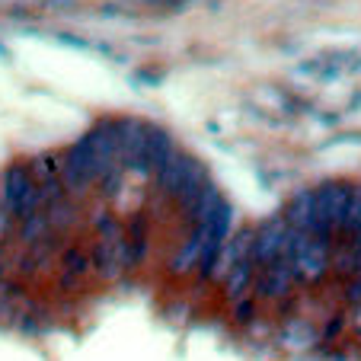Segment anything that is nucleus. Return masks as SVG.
Here are the masks:
<instances>
[{"instance_id":"nucleus-11","label":"nucleus","mask_w":361,"mask_h":361,"mask_svg":"<svg viewBox=\"0 0 361 361\" xmlns=\"http://www.w3.org/2000/svg\"><path fill=\"white\" fill-rule=\"evenodd\" d=\"M48 237H51V224H48V214L45 212H39V214H32V218L20 221V240L26 246H39V243H45Z\"/></svg>"},{"instance_id":"nucleus-9","label":"nucleus","mask_w":361,"mask_h":361,"mask_svg":"<svg viewBox=\"0 0 361 361\" xmlns=\"http://www.w3.org/2000/svg\"><path fill=\"white\" fill-rule=\"evenodd\" d=\"M189 160L185 154H173V160L164 166V170L157 173V185L164 195H179V189H183V179H185V170H189Z\"/></svg>"},{"instance_id":"nucleus-2","label":"nucleus","mask_w":361,"mask_h":361,"mask_svg":"<svg viewBox=\"0 0 361 361\" xmlns=\"http://www.w3.org/2000/svg\"><path fill=\"white\" fill-rule=\"evenodd\" d=\"M288 233H291V227H288V221L281 218H272L266 221V224L256 231V240H252V252L250 259L256 262V266H269V262H275L279 256H285L288 250Z\"/></svg>"},{"instance_id":"nucleus-3","label":"nucleus","mask_w":361,"mask_h":361,"mask_svg":"<svg viewBox=\"0 0 361 361\" xmlns=\"http://www.w3.org/2000/svg\"><path fill=\"white\" fill-rule=\"evenodd\" d=\"M294 266L288 256H279L275 262L259 269V279H256V298L262 300H279V298H288L291 294V285H294Z\"/></svg>"},{"instance_id":"nucleus-5","label":"nucleus","mask_w":361,"mask_h":361,"mask_svg":"<svg viewBox=\"0 0 361 361\" xmlns=\"http://www.w3.org/2000/svg\"><path fill=\"white\" fill-rule=\"evenodd\" d=\"M281 218H285L288 227H294V231H310V224H314V218H317V189H300L298 195L288 202Z\"/></svg>"},{"instance_id":"nucleus-1","label":"nucleus","mask_w":361,"mask_h":361,"mask_svg":"<svg viewBox=\"0 0 361 361\" xmlns=\"http://www.w3.org/2000/svg\"><path fill=\"white\" fill-rule=\"evenodd\" d=\"M329 250H333V243H323V240L310 237L307 231H294L291 227L285 256L291 259V266H294V279L304 281V285L307 281L323 279L326 269L333 266V262H329Z\"/></svg>"},{"instance_id":"nucleus-14","label":"nucleus","mask_w":361,"mask_h":361,"mask_svg":"<svg viewBox=\"0 0 361 361\" xmlns=\"http://www.w3.org/2000/svg\"><path fill=\"white\" fill-rule=\"evenodd\" d=\"M252 317H256V300H252V298L237 300V307H233V320H237V323H250Z\"/></svg>"},{"instance_id":"nucleus-6","label":"nucleus","mask_w":361,"mask_h":361,"mask_svg":"<svg viewBox=\"0 0 361 361\" xmlns=\"http://www.w3.org/2000/svg\"><path fill=\"white\" fill-rule=\"evenodd\" d=\"M204 237H208V224L192 227L189 240H185L183 250H179L176 256H173V262H170V272L173 275H185V272H192V269H198V256H202Z\"/></svg>"},{"instance_id":"nucleus-16","label":"nucleus","mask_w":361,"mask_h":361,"mask_svg":"<svg viewBox=\"0 0 361 361\" xmlns=\"http://www.w3.org/2000/svg\"><path fill=\"white\" fill-rule=\"evenodd\" d=\"M339 333H342V317H336V320L326 323V329H323V339H336Z\"/></svg>"},{"instance_id":"nucleus-4","label":"nucleus","mask_w":361,"mask_h":361,"mask_svg":"<svg viewBox=\"0 0 361 361\" xmlns=\"http://www.w3.org/2000/svg\"><path fill=\"white\" fill-rule=\"evenodd\" d=\"M35 179H32V170L23 164H13L7 173H4V208H7L10 214L20 208L23 198H29L35 192Z\"/></svg>"},{"instance_id":"nucleus-22","label":"nucleus","mask_w":361,"mask_h":361,"mask_svg":"<svg viewBox=\"0 0 361 361\" xmlns=\"http://www.w3.org/2000/svg\"><path fill=\"white\" fill-rule=\"evenodd\" d=\"M0 275H4V252H0Z\"/></svg>"},{"instance_id":"nucleus-10","label":"nucleus","mask_w":361,"mask_h":361,"mask_svg":"<svg viewBox=\"0 0 361 361\" xmlns=\"http://www.w3.org/2000/svg\"><path fill=\"white\" fill-rule=\"evenodd\" d=\"M221 204H224L221 192L214 189L212 183H208V189H204V192H202V198H198V202L192 204L189 212H185V218H189V224H192V227H198V224H212V218L218 214Z\"/></svg>"},{"instance_id":"nucleus-7","label":"nucleus","mask_w":361,"mask_h":361,"mask_svg":"<svg viewBox=\"0 0 361 361\" xmlns=\"http://www.w3.org/2000/svg\"><path fill=\"white\" fill-rule=\"evenodd\" d=\"M173 154H176V147H173V137L166 135L164 128H154V125H150L147 150H144V160H147V166L154 173H160L173 160Z\"/></svg>"},{"instance_id":"nucleus-24","label":"nucleus","mask_w":361,"mask_h":361,"mask_svg":"<svg viewBox=\"0 0 361 361\" xmlns=\"http://www.w3.org/2000/svg\"><path fill=\"white\" fill-rule=\"evenodd\" d=\"M160 4H166V0H160Z\"/></svg>"},{"instance_id":"nucleus-23","label":"nucleus","mask_w":361,"mask_h":361,"mask_svg":"<svg viewBox=\"0 0 361 361\" xmlns=\"http://www.w3.org/2000/svg\"><path fill=\"white\" fill-rule=\"evenodd\" d=\"M355 68H361V61H355Z\"/></svg>"},{"instance_id":"nucleus-19","label":"nucleus","mask_w":361,"mask_h":361,"mask_svg":"<svg viewBox=\"0 0 361 361\" xmlns=\"http://www.w3.org/2000/svg\"><path fill=\"white\" fill-rule=\"evenodd\" d=\"M58 39H61L64 45H77V48H87V42H83V39H74V35H68V32H61V35H58Z\"/></svg>"},{"instance_id":"nucleus-8","label":"nucleus","mask_w":361,"mask_h":361,"mask_svg":"<svg viewBox=\"0 0 361 361\" xmlns=\"http://www.w3.org/2000/svg\"><path fill=\"white\" fill-rule=\"evenodd\" d=\"M256 262L252 259H240L237 266L231 269V272L224 275V294L231 300H243L246 298V291L252 288V281H256Z\"/></svg>"},{"instance_id":"nucleus-12","label":"nucleus","mask_w":361,"mask_h":361,"mask_svg":"<svg viewBox=\"0 0 361 361\" xmlns=\"http://www.w3.org/2000/svg\"><path fill=\"white\" fill-rule=\"evenodd\" d=\"M90 266H93V262H90V256L83 250H64V279H61V285L71 288Z\"/></svg>"},{"instance_id":"nucleus-20","label":"nucleus","mask_w":361,"mask_h":361,"mask_svg":"<svg viewBox=\"0 0 361 361\" xmlns=\"http://www.w3.org/2000/svg\"><path fill=\"white\" fill-rule=\"evenodd\" d=\"M189 4H192V0H166V7H170V10H176V13H179V10H185V7H189Z\"/></svg>"},{"instance_id":"nucleus-17","label":"nucleus","mask_w":361,"mask_h":361,"mask_svg":"<svg viewBox=\"0 0 361 361\" xmlns=\"http://www.w3.org/2000/svg\"><path fill=\"white\" fill-rule=\"evenodd\" d=\"M10 224H13V214L0 204V237H4V233H10Z\"/></svg>"},{"instance_id":"nucleus-13","label":"nucleus","mask_w":361,"mask_h":361,"mask_svg":"<svg viewBox=\"0 0 361 361\" xmlns=\"http://www.w3.org/2000/svg\"><path fill=\"white\" fill-rule=\"evenodd\" d=\"M45 214H48V224H51V231H64V227L74 224L77 208L71 204V198H64V202H58V204H51V208H45Z\"/></svg>"},{"instance_id":"nucleus-15","label":"nucleus","mask_w":361,"mask_h":361,"mask_svg":"<svg viewBox=\"0 0 361 361\" xmlns=\"http://www.w3.org/2000/svg\"><path fill=\"white\" fill-rule=\"evenodd\" d=\"M345 300H348V307H355V310L361 307V272L345 281Z\"/></svg>"},{"instance_id":"nucleus-21","label":"nucleus","mask_w":361,"mask_h":361,"mask_svg":"<svg viewBox=\"0 0 361 361\" xmlns=\"http://www.w3.org/2000/svg\"><path fill=\"white\" fill-rule=\"evenodd\" d=\"M118 13V7H112V4H109V7H102V16H116Z\"/></svg>"},{"instance_id":"nucleus-18","label":"nucleus","mask_w":361,"mask_h":361,"mask_svg":"<svg viewBox=\"0 0 361 361\" xmlns=\"http://www.w3.org/2000/svg\"><path fill=\"white\" fill-rule=\"evenodd\" d=\"M45 7L48 10H71V7H77V0H45Z\"/></svg>"}]
</instances>
